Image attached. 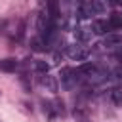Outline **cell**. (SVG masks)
<instances>
[{
	"label": "cell",
	"instance_id": "4fadbf2b",
	"mask_svg": "<svg viewBox=\"0 0 122 122\" xmlns=\"http://www.w3.org/2000/svg\"><path fill=\"white\" fill-rule=\"evenodd\" d=\"M111 93H112V101L120 105V103H122V90H120V88H114Z\"/></svg>",
	"mask_w": 122,
	"mask_h": 122
},
{
	"label": "cell",
	"instance_id": "5bb4252c",
	"mask_svg": "<svg viewBox=\"0 0 122 122\" xmlns=\"http://www.w3.org/2000/svg\"><path fill=\"white\" fill-rule=\"evenodd\" d=\"M111 76H112L118 84H122V65H120V67H116V69L112 71V74H111Z\"/></svg>",
	"mask_w": 122,
	"mask_h": 122
},
{
	"label": "cell",
	"instance_id": "5b68a950",
	"mask_svg": "<svg viewBox=\"0 0 122 122\" xmlns=\"http://www.w3.org/2000/svg\"><path fill=\"white\" fill-rule=\"evenodd\" d=\"M46 11H48V15H50L53 21H57V19L61 17V11H59V0H46Z\"/></svg>",
	"mask_w": 122,
	"mask_h": 122
},
{
	"label": "cell",
	"instance_id": "277c9868",
	"mask_svg": "<svg viewBox=\"0 0 122 122\" xmlns=\"http://www.w3.org/2000/svg\"><path fill=\"white\" fill-rule=\"evenodd\" d=\"M40 84L48 90V92H51V93H55L57 90H59V86H57V80H55V76H51V74H42V78H40Z\"/></svg>",
	"mask_w": 122,
	"mask_h": 122
},
{
	"label": "cell",
	"instance_id": "ba28073f",
	"mask_svg": "<svg viewBox=\"0 0 122 122\" xmlns=\"http://www.w3.org/2000/svg\"><path fill=\"white\" fill-rule=\"evenodd\" d=\"M74 38H76V42H88L90 38H92V29H74Z\"/></svg>",
	"mask_w": 122,
	"mask_h": 122
},
{
	"label": "cell",
	"instance_id": "8fae6325",
	"mask_svg": "<svg viewBox=\"0 0 122 122\" xmlns=\"http://www.w3.org/2000/svg\"><path fill=\"white\" fill-rule=\"evenodd\" d=\"M32 69H34L38 74H46V72L50 71L48 63H46V61H40V59H34V61H32Z\"/></svg>",
	"mask_w": 122,
	"mask_h": 122
},
{
	"label": "cell",
	"instance_id": "52a82bcc",
	"mask_svg": "<svg viewBox=\"0 0 122 122\" xmlns=\"http://www.w3.org/2000/svg\"><path fill=\"white\" fill-rule=\"evenodd\" d=\"M19 67V61L13 59V57H6V59H0V71L4 72H15Z\"/></svg>",
	"mask_w": 122,
	"mask_h": 122
},
{
	"label": "cell",
	"instance_id": "6da1fadb",
	"mask_svg": "<svg viewBox=\"0 0 122 122\" xmlns=\"http://www.w3.org/2000/svg\"><path fill=\"white\" fill-rule=\"evenodd\" d=\"M59 76H61V86H63L65 90H74L80 82H84L82 76L78 74V71H76V69H71V67L61 69Z\"/></svg>",
	"mask_w": 122,
	"mask_h": 122
},
{
	"label": "cell",
	"instance_id": "7a4b0ae2",
	"mask_svg": "<svg viewBox=\"0 0 122 122\" xmlns=\"http://www.w3.org/2000/svg\"><path fill=\"white\" fill-rule=\"evenodd\" d=\"M67 55L71 59H74V61H84L90 55V48H86L82 42H76V44L67 46Z\"/></svg>",
	"mask_w": 122,
	"mask_h": 122
},
{
	"label": "cell",
	"instance_id": "8992f818",
	"mask_svg": "<svg viewBox=\"0 0 122 122\" xmlns=\"http://www.w3.org/2000/svg\"><path fill=\"white\" fill-rule=\"evenodd\" d=\"M103 46H107V48L122 46V34H118V32H107V36L103 40Z\"/></svg>",
	"mask_w": 122,
	"mask_h": 122
},
{
	"label": "cell",
	"instance_id": "3957f363",
	"mask_svg": "<svg viewBox=\"0 0 122 122\" xmlns=\"http://www.w3.org/2000/svg\"><path fill=\"white\" fill-rule=\"evenodd\" d=\"M111 30H112V27H111L109 21L95 19V21L92 23V32H93V34H105V32H111Z\"/></svg>",
	"mask_w": 122,
	"mask_h": 122
},
{
	"label": "cell",
	"instance_id": "7c38bea8",
	"mask_svg": "<svg viewBox=\"0 0 122 122\" xmlns=\"http://www.w3.org/2000/svg\"><path fill=\"white\" fill-rule=\"evenodd\" d=\"M53 103V109H55V114L57 116H63L65 114V105H63V101H59V99H55V101H51Z\"/></svg>",
	"mask_w": 122,
	"mask_h": 122
},
{
	"label": "cell",
	"instance_id": "9a60e30c",
	"mask_svg": "<svg viewBox=\"0 0 122 122\" xmlns=\"http://www.w3.org/2000/svg\"><path fill=\"white\" fill-rule=\"evenodd\" d=\"M105 2H107L109 6H116V4H118V0H105Z\"/></svg>",
	"mask_w": 122,
	"mask_h": 122
},
{
	"label": "cell",
	"instance_id": "30bf717a",
	"mask_svg": "<svg viewBox=\"0 0 122 122\" xmlns=\"http://www.w3.org/2000/svg\"><path fill=\"white\" fill-rule=\"evenodd\" d=\"M42 109H44V114L48 116V120H55V109H53V103L51 101H44L42 103Z\"/></svg>",
	"mask_w": 122,
	"mask_h": 122
},
{
	"label": "cell",
	"instance_id": "9c48e42d",
	"mask_svg": "<svg viewBox=\"0 0 122 122\" xmlns=\"http://www.w3.org/2000/svg\"><path fill=\"white\" fill-rule=\"evenodd\" d=\"M30 48L34 50V51H44L48 46H46V40H44V36L40 34V36H34V38H30Z\"/></svg>",
	"mask_w": 122,
	"mask_h": 122
}]
</instances>
